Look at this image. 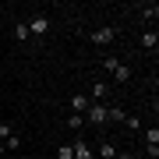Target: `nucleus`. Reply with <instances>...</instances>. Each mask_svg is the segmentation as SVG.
<instances>
[{
	"label": "nucleus",
	"mask_w": 159,
	"mask_h": 159,
	"mask_svg": "<svg viewBox=\"0 0 159 159\" xmlns=\"http://www.w3.org/2000/svg\"><path fill=\"white\" fill-rule=\"evenodd\" d=\"M57 159H74V148H71V145H60V148H57Z\"/></svg>",
	"instance_id": "14"
},
{
	"label": "nucleus",
	"mask_w": 159,
	"mask_h": 159,
	"mask_svg": "<svg viewBox=\"0 0 159 159\" xmlns=\"http://www.w3.org/2000/svg\"><path fill=\"white\" fill-rule=\"evenodd\" d=\"M106 92H110L106 81H96V85H92V96H96V102H99V99H106Z\"/></svg>",
	"instance_id": "9"
},
{
	"label": "nucleus",
	"mask_w": 159,
	"mask_h": 159,
	"mask_svg": "<svg viewBox=\"0 0 159 159\" xmlns=\"http://www.w3.org/2000/svg\"><path fill=\"white\" fill-rule=\"evenodd\" d=\"M142 18H145V21H156V18H159V7L156 4H145L142 7Z\"/></svg>",
	"instance_id": "10"
},
{
	"label": "nucleus",
	"mask_w": 159,
	"mask_h": 159,
	"mask_svg": "<svg viewBox=\"0 0 159 159\" xmlns=\"http://www.w3.org/2000/svg\"><path fill=\"white\" fill-rule=\"evenodd\" d=\"M71 148H74V159H96V152H92V145L85 142V138H78Z\"/></svg>",
	"instance_id": "4"
},
{
	"label": "nucleus",
	"mask_w": 159,
	"mask_h": 159,
	"mask_svg": "<svg viewBox=\"0 0 159 159\" xmlns=\"http://www.w3.org/2000/svg\"><path fill=\"white\" fill-rule=\"evenodd\" d=\"M117 159H134V156H131V152H117Z\"/></svg>",
	"instance_id": "19"
},
{
	"label": "nucleus",
	"mask_w": 159,
	"mask_h": 159,
	"mask_svg": "<svg viewBox=\"0 0 159 159\" xmlns=\"http://www.w3.org/2000/svg\"><path fill=\"white\" fill-rule=\"evenodd\" d=\"M71 110L74 113H85L89 110V96H71Z\"/></svg>",
	"instance_id": "7"
},
{
	"label": "nucleus",
	"mask_w": 159,
	"mask_h": 159,
	"mask_svg": "<svg viewBox=\"0 0 159 159\" xmlns=\"http://www.w3.org/2000/svg\"><path fill=\"white\" fill-rule=\"evenodd\" d=\"M145 145H148V148H159V127H156V124L145 131Z\"/></svg>",
	"instance_id": "8"
},
{
	"label": "nucleus",
	"mask_w": 159,
	"mask_h": 159,
	"mask_svg": "<svg viewBox=\"0 0 159 159\" xmlns=\"http://www.w3.org/2000/svg\"><path fill=\"white\" fill-rule=\"evenodd\" d=\"M156 46H159L156 29H145V32H142V50H156Z\"/></svg>",
	"instance_id": "5"
},
{
	"label": "nucleus",
	"mask_w": 159,
	"mask_h": 159,
	"mask_svg": "<svg viewBox=\"0 0 159 159\" xmlns=\"http://www.w3.org/2000/svg\"><path fill=\"white\" fill-rule=\"evenodd\" d=\"M67 127L81 131V127H85V117H81V113H71V117H67Z\"/></svg>",
	"instance_id": "12"
},
{
	"label": "nucleus",
	"mask_w": 159,
	"mask_h": 159,
	"mask_svg": "<svg viewBox=\"0 0 159 159\" xmlns=\"http://www.w3.org/2000/svg\"><path fill=\"white\" fill-rule=\"evenodd\" d=\"M25 25H29V35H35V39H43V35L50 32V18L46 14H35L32 21H25Z\"/></svg>",
	"instance_id": "1"
},
{
	"label": "nucleus",
	"mask_w": 159,
	"mask_h": 159,
	"mask_svg": "<svg viewBox=\"0 0 159 159\" xmlns=\"http://www.w3.org/2000/svg\"><path fill=\"white\" fill-rule=\"evenodd\" d=\"M11 134H14L11 127H7V124H0V142H7V138H11Z\"/></svg>",
	"instance_id": "18"
},
{
	"label": "nucleus",
	"mask_w": 159,
	"mask_h": 159,
	"mask_svg": "<svg viewBox=\"0 0 159 159\" xmlns=\"http://www.w3.org/2000/svg\"><path fill=\"white\" fill-rule=\"evenodd\" d=\"M113 35H117V29H110V25H106V29H96V32H92V43H96V46H110V43H113Z\"/></svg>",
	"instance_id": "3"
},
{
	"label": "nucleus",
	"mask_w": 159,
	"mask_h": 159,
	"mask_svg": "<svg viewBox=\"0 0 159 159\" xmlns=\"http://www.w3.org/2000/svg\"><path fill=\"white\" fill-rule=\"evenodd\" d=\"M4 148H21V138H18V134H11V138L4 142Z\"/></svg>",
	"instance_id": "17"
},
{
	"label": "nucleus",
	"mask_w": 159,
	"mask_h": 159,
	"mask_svg": "<svg viewBox=\"0 0 159 159\" xmlns=\"http://www.w3.org/2000/svg\"><path fill=\"white\" fill-rule=\"evenodd\" d=\"M0 152H4V142H0Z\"/></svg>",
	"instance_id": "20"
},
{
	"label": "nucleus",
	"mask_w": 159,
	"mask_h": 159,
	"mask_svg": "<svg viewBox=\"0 0 159 159\" xmlns=\"http://www.w3.org/2000/svg\"><path fill=\"white\" fill-rule=\"evenodd\" d=\"M102 67H106V71H117L120 60H117V57H106V60H102Z\"/></svg>",
	"instance_id": "16"
},
{
	"label": "nucleus",
	"mask_w": 159,
	"mask_h": 159,
	"mask_svg": "<svg viewBox=\"0 0 159 159\" xmlns=\"http://www.w3.org/2000/svg\"><path fill=\"white\" fill-rule=\"evenodd\" d=\"M96 156H99V159H117V145H113V142H102Z\"/></svg>",
	"instance_id": "6"
},
{
	"label": "nucleus",
	"mask_w": 159,
	"mask_h": 159,
	"mask_svg": "<svg viewBox=\"0 0 159 159\" xmlns=\"http://www.w3.org/2000/svg\"><path fill=\"white\" fill-rule=\"evenodd\" d=\"M14 35H18L21 43H29V39H32V35H29V25H25V21H18V25H14Z\"/></svg>",
	"instance_id": "11"
},
{
	"label": "nucleus",
	"mask_w": 159,
	"mask_h": 159,
	"mask_svg": "<svg viewBox=\"0 0 159 159\" xmlns=\"http://www.w3.org/2000/svg\"><path fill=\"white\" fill-rule=\"evenodd\" d=\"M85 113H89V124H106V106H102V102H89V110H85Z\"/></svg>",
	"instance_id": "2"
},
{
	"label": "nucleus",
	"mask_w": 159,
	"mask_h": 159,
	"mask_svg": "<svg viewBox=\"0 0 159 159\" xmlns=\"http://www.w3.org/2000/svg\"><path fill=\"white\" fill-rule=\"evenodd\" d=\"M113 78H117V81H127V78H131V67H124V64H120V67L113 71Z\"/></svg>",
	"instance_id": "13"
},
{
	"label": "nucleus",
	"mask_w": 159,
	"mask_h": 159,
	"mask_svg": "<svg viewBox=\"0 0 159 159\" xmlns=\"http://www.w3.org/2000/svg\"><path fill=\"white\" fill-rule=\"evenodd\" d=\"M124 124H127V131H142V120H138V117H127Z\"/></svg>",
	"instance_id": "15"
}]
</instances>
